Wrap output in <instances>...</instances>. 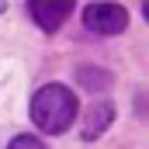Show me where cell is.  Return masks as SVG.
<instances>
[{"label":"cell","mask_w":149,"mask_h":149,"mask_svg":"<svg viewBox=\"0 0 149 149\" xmlns=\"http://www.w3.org/2000/svg\"><path fill=\"white\" fill-rule=\"evenodd\" d=\"M28 10H31V17L38 21L42 31H56L73 14V0H31Z\"/></svg>","instance_id":"3"},{"label":"cell","mask_w":149,"mask_h":149,"mask_svg":"<svg viewBox=\"0 0 149 149\" xmlns=\"http://www.w3.org/2000/svg\"><path fill=\"white\" fill-rule=\"evenodd\" d=\"M76 80H80V87L90 90V94L111 87V73H108V70H94V66H80V70H76Z\"/></svg>","instance_id":"5"},{"label":"cell","mask_w":149,"mask_h":149,"mask_svg":"<svg viewBox=\"0 0 149 149\" xmlns=\"http://www.w3.org/2000/svg\"><path fill=\"white\" fill-rule=\"evenodd\" d=\"M83 24L94 35H121L128 28V10L121 3H111V0H97L83 10Z\"/></svg>","instance_id":"2"},{"label":"cell","mask_w":149,"mask_h":149,"mask_svg":"<svg viewBox=\"0 0 149 149\" xmlns=\"http://www.w3.org/2000/svg\"><path fill=\"white\" fill-rule=\"evenodd\" d=\"M76 111H80L76 94L66 83H45L31 97V121L38 125V132H45V135L66 132L76 121Z\"/></svg>","instance_id":"1"},{"label":"cell","mask_w":149,"mask_h":149,"mask_svg":"<svg viewBox=\"0 0 149 149\" xmlns=\"http://www.w3.org/2000/svg\"><path fill=\"white\" fill-rule=\"evenodd\" d=\"M114 121V104L111 101H97V104H90L87 111H83V121H80V135L87 139V142H94L97 135H104L108 132V125Z\"/></svg>","instance_id":"4"},{"label":"cell","mask_w":149,"mask_h":149,"mask_svg":"<svg viewBox=\"0 0 149 149\" xmlns=\"http://www.w3.org/2000/svg\"><path fill=\"white\" fill-rule=\"evenodd\" d=\"M0 10H3V0H0Z\"/></svg>","instance_id":"7"},{"label":"cell","mask_w":149,"mask_h":149,"mask_svg":"<svg viewBox=\"0 0 149 149\" xmlns=\"http://www.w3.org/2000/svg\"><path fill=\"white\" fill-rule=\"evenodd\" d=\"M7 149H49V146H45L42 139H35V135H17Z\"/></svg>","instance_id":"6"}]
</instances>
